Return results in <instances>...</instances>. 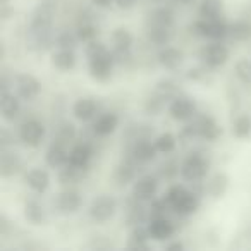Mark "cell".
Listing matches in <instances>:
<instances>
[{
  "label": "cell",
  "mask_w": 251,
  "mask_h": 251,
  "mask_svg": "<svg viewBox=\"0 0 251 251\" xmlns=\"http://www.w3.org/2000/svg\"><path fill=\"white\" fill-rule=\"evenodd\" d=\"M12 16H14V9L9 5V2H2V5H0V18H2V21H9Z\"/></svg>",
  "instance_id": "obj_49"
},
{
  "label": "cell",
  "mask_w": 251,
  "mask_h": 251,
  "mask_svg": "<svg viewBox=\"0 0 251 251\" xmlns=\"http://www.w3.org/2000/svg\"><path fill=\"white\" fill-rule=\"evenodd\" d=\"M12 143H14V134H12L7 127H2V129H0V147L9 148Z\"/></svg>",
  "instance_id": "obj_47"
},
{
  "label": "cell",
  "mask_w": 251,
  "mask_h": 251,
  "mask_svg": "<svg viewBox=\"0 0 251 251\" xmlns=\"http://www.w3.org/2000/svg\"><path fill=\"white\" fill-rule=\"evenodd\" d=\"M91 157H93V148L90 147V143L81 141V143L74 145L69 150V164H74L77 167H90Z\"/></svg>",
  "instance_id": "obj_26"
},
{
  "label": "cell",
  "mask_w": 251,
  "mask_h": 251,
  "mask_svg": "<svg viewBox=\"0 0 251 251\" xmlns=\"http://www.w3.org/2000/svg\"><path fill=\"white\" fill-rule=\"evenodd\" d=\"M157 193H158V179L151 174H147L134 181L131 196H134L140 201H153L157 198Z\"/></svg>",
  "instance_id": "obj_13"
},
{
  "label": "cell",
  "mask_w": 251,
  "mask_h": 251,
  "mask_svg": "<svg viewBox=\"0 0 251 251\" xmlns=\"http://www.w3.org/2000/svg\"><path fill=\"white\" fill-rule=\"evenodd\" d=\"M117 212V201L112 195H98L91 200L90 208H88V213H90V219L97 224H105L112 219Z\"/></svg>",
  "instance_id": "obj_6"
},
{
  "label": "cell",
  "mask_w": 251,
  "mask_h": 251,
  "mask_svg": "<svg viewBox=\"0 0 251 251\" xmlns=\"http://www.w3.org/2000/svg\"><path fill=\"white\" fill-rule=\"evenodd\" d=\"M157 60H158V64L164 67V69L174 71L182 64V60H184V53H182V50H179L177 47L165 45V47H162V49L158 50Z\"/></svg>",
  "instance_id": "obj_22"
},
{
  "label": "cell",
  "mask_w": 251,
  "mask_h": 251,
  "mask_svg": "<svg viewBox=\"0 0 251 251\" xmlns=\"http://www.w3.org/2000/svg\"><path fill=\"white\" fill-rule=\"evenodd\" d=\"M174 2H177V4H181V5H191V4H195V0H174Z\"/></svg>",
  "instance_id": "obj_55"
},
{
  "label": "cell",
  "mask_w": 251,
  "mask_h": 251,
  "mask_svg": "<svg viewBox=\"0 0 251 251\" xmlns=\"http://www.w3.org/2000/svg\"><path fill=\"white\" fill-rule=\"evenodd\" d=\"M157 148L155 143H151L148 138H136L131 148V155H133V160L138 164H148V162H153L157 157Z\"/></svg>",
  "instance_id": "obj_16"
},
{
  "label": "cell",
  "mask_w": 251,
  "mask_h": 251,
  "mask_svg": "<svg viewBox=\"0 0 251 251\" xmlns=\"http://www.w3.org/2000/svg\"><path fill=\"white\" fill-rule=\"evenodd\" d=\"M83 206V196L77 189L66 188L55 198V208L62 215H74Z\"/></svg>",
  "instance_id": "obj_12"
},
{
  "label": "cell",
  "mask_w": 251,
  "mask_h": 251,
  "mask_svg": "<svg viewBox=\"0 0 251 251\" xmlns=\"http://www.w3.org/2000/svg\"><path fill=\"white\" fill-rule=\"evenodd\" d=\"M147 35H148V40H150L153 45L165 47L171 42L172 33H171V28H164V26H148Z\"/></svg>",
  "instance_id": "obj_38"
},
{
  "label": "cell",
  "mask_w": 251,
  "mask_h": 251,
  "mask_svg": "<svg viewBox=\"0 0 251 251\" xmlns=\"http://www.w3.org/2000/svg\"><path fill=\"white\" fill-rule=\"evenodd\" d=\"M18 138L25 147L36 148L42 145L45 138V126L38 119H28L25 121L18 129Z\"/></svg>",
  "instance_id": "obj_8"
},
{
  "label": "cell",
  "mask_w": 251,
  "mask_h": 251,
  "mask_svg": "<svg viewBox=\"0 0 251 251\" xmlns=\"http://www.w3.org/2000/svg\"><path fill=\"white\" fill-rule=\"evenodd\" d=\"M230 186V179L226 172H215L212 177L206 181L205 184V193L210 196L212 200H220L226 196V193L229 191Z\"/></svg>",
  "instance_id": "obj_17"
},
{
  "label": "cell",
  "mask_w": 251,
  "mask_h": 251,
  "mask_svg": "<svg viewBox=\"0 0 251 251\" xmlns=\"http://www.w3.org/2000/svg\"><path fill=\"white\" fill-rule=\"evenodd\" d=\"M205 69H201V67H195V69H189L188 74H186V77H188L189 81H200L205 77Z\"/></svg>",
  "instance_id": "obj_50"
},
{
  "label": "cell",
  "mask_w": 251,
  "mask_h": 251,
  "mask_svg": "<svg viewBox=\"0 0 251 251\" xmlns=\"http://www.w3.org/2000/svg\"><path fill=\"white\" fill-rule=\"evenodd\" d=\"M79 43L76 33L73 31H62L55 36V47L57 49H74Z\"/></svg>",
  "instance_id": "obj_43"
},
{
  "label": "cell",
  "mask_w": 251,
  "mask_h": 251,
  "mask_svg": "<svg viewBox=\"0 0 251 251\" xmlns=\"http://www.w3.org/2000/svg\"><path fill=\"white\" fill-rule=\"evenodd\" d=\"M210 169V160L201 151H193L181 164V177L188 182H201Z\"/></svg>",
  "instance_id": "obj_3"
},
{
  "label": "cell",
  "mask_w": 251,
  "mask_h": 251,
  "mask_svg": "<svg viewBox=\"0 0 251 251\" xmlns=\"http://www.w3.org/2000/svg\"><path fill=\"white\" fill-rule=\"evenodd\" d=\"M169 101V98L167 97H164L162 93H158L157 90L153 91L151 95H148V98L145 100V105H143V108H145V114L147 115H160L162 112H164V108H165V103Z\"/></svg>",
  "instance_id": "obj_34"
},
{
  "label": "cell",
  "mask_w": 251,
  "mask_h": 251,
  "mask_svg": "<svg viewBox=\"0 0 251 251\" xmlns=\"http://www.w3.org/2000/svg\"><path fill=\"white\" fill-rule=\"evenodd\" d=\"M76 134H77L76 126L71 121L64 119V121H60L59 124L55 126V129H53V141L62 143V145H69L71 141H74Z\"/></svg>",
  "instance_id": "obj_31"
},
{
  "label": "cell",
  "mask_w": 251,
  "mask_h": 251,
  "mask_svg": "<svg viewBox=\"0 0 251 251\" xmlns=\"http://www.w3.org/2000/svg\"><path fill=\"white\" fill-rule=\"evenodd\" d=\"M88 169L77 167L74 164H66L64 167L59 169V182L62 186H76L79 182H83V179L86 177Z\"/></svg>",
  "instance_id": "obj_25"
},
{
  "label": "cell",
  "mask_w": 251,
  "mask_h": 251,
  "mask_svg": "<svg viewBox=\"0 0 251 251\" xmlns=\"http://www.w3.org/2000/svg\"><path fill=\"white\" fill-rule=\"evenodd\" d=\"M150 219V210H147L143 206V201L133 198L127 201V206L124 210V220L126 224L129 227H134V226H141L145 224L147 220Z\"/></svg>",
  "instance_id": "obj_15"
},
{
  "label": "cell",
  "mask_w": 251,
  "mask_h": 251,
  "mask_svg": "<svg viewBox=\"0 0 251 251\" xmlns=\"http://www.w3.org/2000/svg\"><path fill=\"white\" fill-rule=\"evenodd\" d=\"M232 136L237 140H250L251 138V115L239 114L232 121Z\"/></svg>",
  "instance_id": "obj_33"
},
{
  "label": "cell",
  "mask_w": 251,
  "mask_h": 251,
  "mask_svg": "<svg viewBox=\"0 0 251 251\" xmlns=\"http://www.w3.org/2000/svg\"><path fill=\"white\" fill-rule=\"evenodd\" d=\"M45 162L52 169H60L66 164H69V151H67L66 145L53 141L49 147V150L45 151Z\"/></svg>",
  "instance_id": "obj_24"
},
{
  "label": "cell",
  "mask_w": 251,
  "mask_h": 251,
  "mask_svg": "<svg viewBox=\"0 0 251 251\" xmlns=\"http://www.w3.org/2000/svg\"><path fill=\"white\" fill-rule=\"evenodd\" d=\"M114 181L117 186H127L136 181V165L129 160H122L114 169Z\"/></svg>",
  "instance_id": "obj_28"
},
{
  "label": "cell",
  "mask_w": 251,
  "mask_h": 251,
  "mask_svg": "<svg viewBox=\"0 0 251 251\" xmlns=\"http://www.w3.org/2000/svg\"><path fill=\"white\" fill-rule=\"evenodd\" d=\"M14 86H16V93L25 101H33L42 93V83L29 73L18 74L14 77Z\"/></svg>",
  "instance_id": "obj_11"
},
{
  "label": "cell",
  "mask_w": 251,
  "mask_h": 251,
  "mask_svg": "<svg viewBox=\"0 0 251 251\" xmlns=\"http://www.w3.org/2000/svg\"><path fill=\"white\" fill-rule=\"evenodd\" d=\"M138 4V0H115V5L122 11H127V9H133Z\"/></svg>",
  "instance_id": "obj_52"
},
{
  "label": "cell",
  "mask_w": 251,
  "mask_h": 251,
  "mask_svg": "<svg viewBox=\"0 0 251 251\" xmlns=\"http://www.w3.org/2000/svg\"><path fill=\"white\" fill-rule=\"evenodd\" d=\"M43 244H40V243H23L21 246H19V250H43Z\"/></svg>",
  "instance_id": "obj_54"
},
{
  "label": "cell",
  "mask_w": 251,
  "mask_h": 251,
  "mask_svg": "<svg viewBox=\"0 0 251 251\" xmlns=\"http://www.w3.org/2000/svg\"><path fill=\"white\" fill-rule=\"evenodd\" d=\"M234 74L236 77L244 84L246 88H251V60L250 59H239L234 64Z\"/></svg>",
  "instance_id": "obj_40"
},
{
  "label": "cell",
  "mask_w": 251,
  "mask_h": 251,
  "mask_svg": "<svg viewBox=\"0 0 251 251\" xmlns=\"http://www.w3.org/2000/svg\"><path fill=\"white\" fill-rule=\"evenodd\" d=\"M155 148H157L158 153L162 155H169L172 153V151L176 150V145H177V141H176V136L172 133H162L158 134L157 138H155Z\"/></svg>",
  "instance_id": "obj_39"
},
{
  "label": "cell",
  "mask_w": 251,
  "mask_h": 251,
  "mask_svg": "<svg viewBox=\"0 0 251 251\" xmlns=\"http://www.w3.org/2000/svg\"><path fill=\"white\" fill-rule=\"evenodd\" d=\"M148 232H150L151 239L153 241H160V243H165L169 241L176 232V226L167 215L162 217H151L148 219Z\"/></svg>",
  "instance_id": "obj_14"
},
{
  "label": "cell",
  "mask_w": 251,
  "mask_h": 251,
  "mask_svg": "<svg viewBox=\"0 0 251 251\" xmlns=\"http://www.w3.org/2000/svg\"><path fill=\"white\" fill-rule=\"evenodd\" d=\"M155 90L164 95V97H167L169 100H172L177 95V84L172 79H160L157 83V86H155Z\"/></svg>",
  "instance_id": "obj_44"
},
{
  "label": "cell",
  "mask_w": 251,
  "mask_h": 251,
  "mask_svg": "<svg viewBox=\"0 0 251 251\" xmlns=\"http://www.w3.org/2000/svg\"><path fill=\"white\" fill-rule=\"evenodd\" d=\"M115 57L114 52L110 50H105L101 53H97V55L90 57L88 59V71H90V76L93 77L98 83H107L112 77V73H114V66H115Z\"/></svg>",
  "instance_id": "obj_4"
},
{
  "label": "cell",
  "mask_w": 251,
  "mask_h": 251,
  "mask_svg": "<svg viewBox=\"0 0 251 251\" xmlns=\"http://www.w3.org/2000/svg\"><path fill=\"white\" fill-rule=\"evenodd\" d=\"M23 213H25V219L33 226H43L47 222V210L36 198H29L25 203Z\"/></svg>",
  "instance_id": "obj_27"
},
{
  "label": "cell",
  "mask_w": 251,
  "mask_h": 251,
  "mask_svg": "<svg viewBox=\"0 0 251 251\" xmlns=\"http://www.w3.org/2000/svg\"><path fill=\"white\" fill-rule=\"evenodd\" d=\"M107 50V47H105V43L98 42V40H93V42L86 43V47H84V53H86V59H90V57L97 55V53H101Z\"/></svg>",
  "instance_id": "obj_46"
},
{
  "label": "cell",
  "mask_w": 251,
  "mask_h": 251,
  "mask_svg": "<svg viewBox=\"0 0 251 251\" xmlns=\"http://www.w3.org/2000/svg\"><path fill=\"white\" fill-rule=\"evenodd\" d=\"M112 52H114L115 62L124 64L131 59V49H133L134 36L127 28H115L112 31Z\"/></svg>",
  "instance_id": "obj_7"
},
{
  "label": "cell",
  "mask_w": 251,
  "mask_h": 251,
  "mask_svg": "<svg viewBox=\"0 0 251 251\" xmlns=\"http://www.w3.org/2000/svg\"><path fill=\"white\" fill-rule=\"evenodd\" d=\"M229 57H230V50L227 49V45H224L220 42H213L201 49V60L210 69L222 67L229 60Z\"/></svg>",
  "instance_id": "obj_10"
},
{
  "label": "cell",
  "mask_w": 251,
  "mask_h": 251,
  "mask_svg": "<svg viewBox=\"0 0 251 251\" xmlns=\"http://www.w3.org/2000/svg\"><path fill=\"white\" fill-rule=\"evenodd\" d=\"M12 230V222L7 219V215H0V236L7 237Z\"/></svg>",
  "instance_id": "obj_48"
},
{
  "label": "cell",
  "mask_w": 251,
  "mask_h": 251,
  "mask_svg": "<svg viewBox=\"0 0 251 251\" xmlns=\"http://www.w3.org/2000/svg\"><path fill=\"white\" fill-rule=\"evenodd\" d=\"M52 64L59 71H73L76 67V53L74 49H59L52 53Z\"/></svg>",
  "instance_id": "obj_30"
},
{
  "label": "cell",
  "mask_w": 251,
  "mask_h": 251,
  "mask_svg": "<svg viewBox=\"0 0 251 251\" xmlns=\"http://www.w3.org/2000/svg\"><path fill=\"white\" fill-rule=\"evenodd\" d=\"M119 127V117L114 112H105V114L98 115L95 119L93 126H91V131H93L95 136L98 138H107L114 133Z\"/></svg>",
  "instance_id": "obj_18"
},
{
  "label": "cell",
  "mask_w": 251,
  "mask_h": 251,
  "mask_svg": "<svg viewBox=\"0 0 251 251\" xmlns=\"http://www.w3.org/2000/svg\"><path fill=\"white\" fill-rule=\"evenodd\" d=\"M115 0H91V4L95 5L97 9H108Z\"/></svg>",
  "instance_id": "obj_53"
},
{
  "label": "cell",
  "mask_w": 251,
  "mask_h": 251,
  "mask_svg": "<svg viewBox=\"0 0 251 251\" xmlns=\"http://www.w3.org/2000/svg\"><path fill=\"white\" fill-rule=\"evenodd\" d=\"M0 112H2V119L7 122H12L19 117L21 114V97L18 93H12V91H7V93H2V98H0Z\"/></svg>",
  "instance_id": "obj_19"
},
{
  "label": "cell",
  "mask_w": 251,
  "mask_h": 251,
  "mask_svg": "<svg viewBox=\"0 0 251 251\" xmlns=\"http://www.w3.org/2000/svg\"><path fill=\"white\" fill-rule=\"evenodd\" d=\"M23 167L21 157L16 151L9 150V148H2L0 153V176L4 179H9L16 176Z\"/></svg>",
  "instance_id": "obj_20"
},
{
  "label": "cell",
  "mask_w": 251,
  "mask_h": 251,
  "mask_svg": "<svg viewBox=\"0 0 251 251\" xmlns=\"http://www.w3.org/2000/svg\"><path fill=\"white\" fill-rule=\"evenodd\" d=\"M165 251H184V243L182 241H165L164 243Z\"/></svg>",
  "instance_id": "obj_51"
},
{
  "label": "cell",
  "mask_w": 251,
  "mask_h": 251,
  "mask_svg": "<svg viewBox=\"0 0 251 251\" xmlns=\"http://www.w3.org/2000/svg\"><path fill=\"white\" fill-rule=\"evenodd\" d=\"M150 239H151V236H150V232H148V227L134 226V227H131L127 246H129L131 250H148V248H150L148 241Z\"/></svg>",
  "instance_id": "obj_29"
},
{
  "label": "cell",
  "mask_w": 251,
  "mask_h": 251,
  "mask_svg": "<svg viewBox=\"0 0 251 251\" xmlns=\"http://www.w3.org/2000/svg\"><path fill=\"white\" fill-rule=\"evenodd\" d=\"M88 248H91V250H110V248H114V244L105 236H93Z\"/></svg>",
  "instance_id": "obj_45"
},
{
  "label": "cell",
  "mask_w": 251,
  "mask_h": 251,
  "mask_svg": "<svg viewBox=\"0 0 251 251\" xmlns=\"http://www.w3.org/2000/svg\"><path fill=\"white\" fill-rule=\"evenodd\" d=\"M158 172H160V177L165 179V181H172V179H176L179 174H181V165H179L177 160H165L164 164L160 165V169H158Z\"/></svg>",
  "instance_id": "obj_42"
},
{
  "label": "cell",
  "mask_w": 251,
  "mask_h": 251,
  "mask_svg": "<svg viewBox=\"0 0 251 251\" xmlns=\"http://www.w3.org/2000/svg\"><path fill=\"white\" fill-rule=\"evenodd\" d=\"M164 198L171 205L172 212L177 215L188 217L198 210L200 206V195L193 189L186 188L182 184H172L167 191L164 193Z\"/></svg>",
  "instance_id": "obj_2"
},
{
  "label": "cell",
  "mask_w": 251,
  "mask_h": 251,
  "mask_svg": "<svg viewBox=\"0 0 251 251\" xmlns=\"http://www.w3.org/2000/svg\"><path fill=\"white\" fill-rule=\"evenodd\" d=\"M153 2H164V0H153Z\"/></svg>",
  "instance_id": "obj_56"
},
{
  "label": "cell",
  "mask_w": 251,
  "mask_h": 251,
  "mask_svg": "<svg viewBox=\"0 0 251 251\" xmlns=\"http://www.w3.org/2000/svg\"><path fill=\"white\" fill-rule=\"evenodd\" d=\"M229 36L234 42H246L251 38V23L246 19H237L229 25Z\"/></svg>",
  "instance_id": "obj_37"
},
{
  "label": "cell",
  "mask_w": 251,
  "mask_h": 251,
  "mask_svg": "<svg viewBox=\"0 0 251 251\" xmlns=\"http://www.w3.org/2000/svg\"><path fill=\"white\" fill-rule=\"evenodd\" d=\"M222 134V127L220 124L208 114H200L195 115L191 122L182 127L181 138L182 140H205V141H217Z\"/></svg>",
  "instance_id": "obj_1"
},
{
  "label": "cell",
  "mask_w": 251,
  "mask_h": 251,
  "mask_svg": "<svg viewBox=\"0 0 251 251\" xmlns=\"http://www.w3.org/2000/svg\"><path fill=\"white\" fill-rule=\"evenodd\" d=\"M174 25V12L169 7H157L148 16V26H164V28H172Z\"/></svg>",
  "instance_id": "obj_32"
},
{
  "label": "cell",
  "mask_w": 251,
  "mask_h": 251,
  "mask_svg": "<svg viewBox=\"0 0 251 251\" xmlns=\"http://www.w3.org/2000/svg\"><path fill=\"white\" fill-rule=\"evenodd\" d=\"M229 35V25L224 19H206V38L219 42Z\"/></svg>",
  "instance_id": "obj_35"
},
{
  "label": "cell",
  "mask_w": 251,
  "mask_h": 251,
  "mask_svg": "<svg viewBox=\"0 0 251 251\" xmlns=\"http://www.w3.org/2000/svg\"><path fill=\"white\" fill-rule=\"evenodd\" d=\"M76 35H77V38H79V42L90 43V42H93V40H97L98 29L91 21H83V23L77 25Z\"/></svg>",
  "instance_id": "obj_41"
},
{
  "label": "cell",
  "mask_w": 251,
  "mask_h": 251,
  "mask_svg": "<svg viewBox=\"0 0 251 251\" xmlns=\"http://www.w3.org/2000/svg\"><path fill=\"white\" fill-rule=\"evenodd\" d=\"M169 115L177 122L191 121L196 115V103L191 97L186 95H176L171 101H169Z\"/></svg>",
  "instance_id": "obj_9"
},
{
  "label": "cell",
  "mask_w": 251,
  "mask_h": 251,
  "mask_svg": "<svg viewBox=\"0 0 251 251\" xmlns=\"http://www.w3.org/2000/svg\"><path fill=\"white\" fill-rule=\"evenodd\" d=\"M25 181H26V184H28V188L31 189V191L42 195V193H45L47 189H49V186H50V174L45 171V169L33 167V169H29V171L26 172Z\"/></svg>",
  "instance_id": "obj_21"
},
{
  "label": "cell",
  "mask_w": 251,
  "mask_h": 251,
  "mask_svg": "<svg viewBox=\"0 0 251 251\" xmlns=\"http://www.w3.org/2000/svg\"><path fill=\"white\" fill-rule=\"evenodd\" d=\"M98 105L95 98L91 97H81L73 103V115L81 122H88L97 115Z\"/></svg>",
  "instance_id": "obj_23"
},
{
  "label": "cell",
  "mask_w": 251,
  "mask_h": 251,
  "mask_svg": "<svg viewBox=\"0 0 251 251\" xmlns=\"http://www.w3.org/2000/svg\"><path fill=\"white\" fill-rule=\"evenodd\" d=\"M0 2H9V0H0Z\"/></svg>",
  "instance_id": "obj_57"
},
{
  "label": "cell",
  "mask_w": 251,
  "mask_h": 251,
  "mask_svg": "<svg viewBox=\"0 0 251 251\" xmlns=\"http://www.w3.org/2000/svg\"><path fill=\"white\" fill-rule=\"evenodd\" d=\"M55 4L50 0H45L42 4L35 7L31 12V21H29V31L28 33H50L53 28V18H55Z\"/></svg>",
  "instance_id": "obj_5"
},
{
  "label": "cell",
  "mask_w": 251,
  "mask_h": 251,
  "mask_svg": "<svg viewBox=\"0 0 251 251\" xmlns=\"http://www.w3.org/2000/svg\"><path fill=\"white\" fill-rule=\"evenodd\" d=\"M222 0H200L198 16L201 19H217L222 14Z\"/></svg>",
  "instance_id": "obj_36"
}]
</instances>
